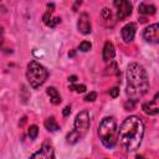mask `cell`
Instances as JSON below:
<instances>
[{"label":"cell","instance_id":"obj_1","mask_svg":"<svg viewBox=\"0 0 159 159\" xmlns=\"http://www.w3.org/2000/svg\"><path fill=\"white\" fill-rule=\"evenodd\" d=\"M144 135V123L137 116H129L123 120L118 130V142L127 152L139 148Z\"/></svg>","mask_w":159,"mask_h":159},{"label":"cell","instance_id":"obj_2","mask_svg":"<svg viewBox=\"0 0 159 159\" xmlns=\"http://www.w3.org/2000/svg\"><path fill=\"white\" fill-rule=\"evenodd\" d=\"M149 89V80L144 67L137 62H132L127 67V88L128 99L138 102Z\"/></svg>","mask_w":159,"mask_h":159},{"label":"cell","instance_id":"obj_3","mask_svg":"<svg viewBox=\"0 0 159 159\" xmlns=\"http://www.w3.org/2000/svg\"><path fill=\"white\" fill-rule=\"evenodd\" d=\"M98 137L102 144L108 149H112L118 143V129L114 117H106L102 119L98 127Z\"/></svg>","mask_w":159,"mask_h":159},{"label":"cell","instance_id":"obj_4","mask_svg":"<svg viewBox=\"0 0 159 159\" xmlns=\"http://www.w3.org/2000/svg\"><path fill=\"white\" fill-rule=\"evenodd\" d=\"M47 77H48V72L41 63H39L35 60H32L27 63L26 78H27V81L32 88L36 89V88L41 87L46 82Z\"/></svg>","mask_w":159,"mask_h":159},{"label":"cell","instance_id":"obj_5","mask_svg":"<svg viewBox=\"0 0 159 159\" xmlns=\"http://www.w3.org/2000/svg\"><path fill=\"white\" fill-rule=\"evenodd\" d=\"M91 125V120H89V114L87 111H81L76 118H75V123H73V130H76L81 138H83L86 135V133L88 132Z\"/></svg>","mask_w":159,"mask_h":159},{"label":"cell","instance_id":"obj_6","mask_svg":"<svg viewBox=\"0 0 159 159\" xmlns=\"http://www.w3.org/2000/svg\"><path fill=\"white\" fill-rule=\"evenodd\" d=\"M113 5L117 9V19L124 20L132 14V2L129 0H113Z\"/></svg>","mask_w":159,"mask_h":159},{"label":"cell","instance_id":"obj_7","mask_svg":"<svg viewBox=\"0 0 159 159\" xmlns=\"http://www.w3.org/2000/svg\"><path fill=\"white\" fill-rule=\"evenodd\" d=\"M143 37L147 42L159 45V24H152L143 31Z\"/></svg>","mask_w":159,"mask_h":159},{"label":"cell","instance_id":"obj_8","mask_svg":"<svg viewBox=\"0 0 159 159\" xmlns=\"http://www.w3.org/2000/svg\"><path fill=\"white\" fill-rule=\"evenodd\" d=\"M31 158H39V159H52V158H55V152H53L52 144L48 143V142L42 143L41 148L36 153H34L31 155Z\"/></svg>","mask_w":159,"mask_h":159},{"label":"cell","instance_id":"obj_9","mask_svg":"<svg viewBox=\"0 0 159 159\" xmlns=\"http://www.w3.org/2000/svg\"><path fill=\"white\" fill-rule=\"evenodd\" d=\"M142 109L145 114L149 116H154L159 113V92L155 93V96L149 101L142 104Z\"/></svg>","mask_w":159,"mask_h":159},{"label":"cell","instance_id":"obj_10","mask_svg":"<svg viewBox=\"0 0 159 159\" xmlns=\"http://www.w3.org/2000/svg\"><path fill=\"white\" fill-rule=\"evenodd\" d=\"M77 29L81 34L83 35H88L91 31H92V25H91V19H89V15L87 12H82L78 17V21H77Z\"/></svg>","mask_w":159,"mask_h":159},{"label":"cell","instance_id":"obj_11","mask_svg":"<svg viewBox=\"0 0 159 159\" xmlns=\"http://www.w3.org/2000/svg\"><path fill=\"white\" fill-rule=\"evenodd\" d=\"M135 30H137V27H135V24H133V22H129L122 27L120 35H122V39L124 40V42L133 41V39L135 36Z\"/></svg>","mask_w":159,"mask_h":159},{"label":"cell","instance_id":"obj_12","mask_svg":"<svg viewBox=\"0 0 159 159\" xmlns=\"http://www.w3.org/2000/svg\"><path fill=\"white\" fill-rule=\"evenodd\" d=\"M116 56V50H114V46L111 41H107L104 43V47H103V53H102V57L106 62H111Z\"/></svg>","mask_w":159,"mask_h":159},{"label":"cell","instance_id":"obj_13","mask_svg":"<svg viewBox=\"0 0 159 159\" xmlns=\"http://www.w3.org/2000/svg\"><path fill=\"white\" fill-rule=\"evenodd\" d=\"M46 93L50 96V99H51L52 104H60L61 103V96H60L58 91L55 87H48L46 89Z\"/></svg>","mask_w":159,"mask_h":159},{"label":"cell","instance_id":"obj_14","mask_svg":"<svg viewBox=\"0 0 159 159\" xmlns=\"http://www.w3.org/2000/svg\"><path fill=\"white\" fill-rule=\"evenodd\" d=\"M138 11L142 15H153L155 12V6L154 5L145 4V2H142L139 5V7H138Z\"/></svg>","mask_w":159,"mask_h":159},{"label":"cell","instance_id":"obj_15","mask_svg":"<svg viewBox=\"0 0 159 159\" xmlns=\"http://www.w3.org/2000/svg\"><path fill=\"white\" fill-rule=\"evenodd\" d=\"M45 127L50 132H56V130L60 129V125L57 124V122H56V119L53 117H50V118H47L45 120Z\"/></svg>","mask_w":159,"mask_h":159},{"label":"cell","instance_id":"obj_16","mask_svg":"<svg viewBox=\"0 0 159 159\" xmlns=\"http://www.w3.org/2000/svg\"><path fill=\"white\" fill-rule=\"evenodd\" d=\"M66 139H67V143H70V144H76V143H77L80 139H82V138L80 137V134H78L76 130H71V132L67 134Z\"/></svg>","mask_w":159,"mask_h":159},{"label":"cell","instance_id":"obj_17","mask_svg":"<svg viewBox=\"0 0 159 159\" xmlns=\"http://www.w3.org/2000/svg\"><path fill=\"white\" fill-rule=\"evenodd\" d=\"M37 134H39V127L35 125V124L30 125V127H29V130H27V135H29V138H30L31 140H34V139L37 138Z\"/></svg>","mask_w":159,"mask_h":159},{"label":"cell","instance_id":"obj_18","mask_svg":"<svg viewBox=\"0 0 159 159\" xmlns=\"http://www.w3.org/2000/svg\"><path fill=\"white\" fill-rule=\"evenodd\" d=\"M91 47H92V43L89 41H82L78 46V50L82 51V52H87V51L91 50Z\"/></svg>","mask_w":159,"mask_h":159},{"label":"cell","instance_id":"obj_19","mask_svg":"<svg viewBox=\"0 0 159 159\" xmlns=\"http://www.w3.org/2000/svg\"><path fill=\"white\" fill-rule=\"evenodd\" d=\"M70 88H71V89H75V91L78 92V93H82V92L86 91V86H84V84H71Z\"/></svg>","mask_w":159,"mask_h":159},{"label":"cell","instance_id":"obj_20","mask_svg":"<svg viewBox=\"0 0 159 159\" xmlns=\"http://www.w3.org/2000/svg\"><path fill=\"white\" fill-rule=\"evenodd\" d=\"M60 22H61V19H60V17H55V19L51 17V19L46 22V25L50 26V27H55V26H56L57 24H60Z\"/></svg>","mask_w":159,"mask_h":159},{"label":"cell","instance_id":"obj_21","mask_svg":"<svg viewBox=\"0 0 159 159\" xmlns=\"http://www.w3.org/2000/svg\"><path fill=\"white\" fill-rule=\"evenodd\" d=\"M96 98H97V93H96V92H89V93L84 97V101H86V102H93Z\"/></svg>","mask_w":159,"mask_h":159},{"label":"cell","instance_id":"obj_22","mask_svg":"<svg viewBox=\"0 0 159 159\" xmlns=\"http://www.w3.org/2000/svg\"><path fill=\"white\" fill-rule=\"evenodd\" d=\"M109 96L112 98H117L119 96V88L118 87H113L112 89H109Z\"/></svg>","mask_w":159,"mask_h":159},{"label":"cell","instance_id":"obj_23","mask_svg":"<svg viewBox=\"0 0 159 159\" xmlns=\"http://www.w3.org/2000/svg\"><path fill=\"white\" fill-rule=\"evenodd\" d=\"M70 113H71V107H70V106H66V107L63 108V111H62V114H63L65 117H67V116H70Z\"/></svg>","mask_w":159,"mask_h":159},{"label":"cell","instance_id":"obj_24","mask_svg":"<svg viewBox=\"0 0 159 159\" xmlns=\"http://www.w3.org/2000/svg\"><path fill=\"white\" fill-rule=\"evenodd\" d=\"M76 80H77V77H76V76H71V77L68 78V81H70V82H72V83H73V82H76Z\"/></svg>","mask_w":159,"mask_h":159}]
</instances>
